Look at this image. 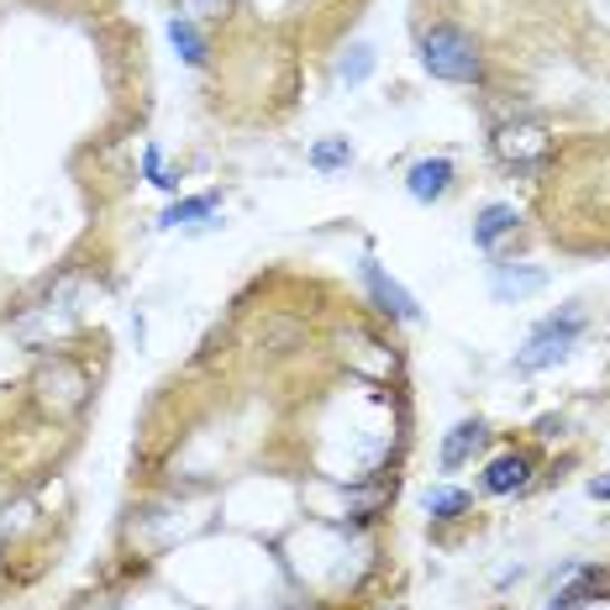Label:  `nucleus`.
Instances as JSON below:
<instances>
[{
    "mask_svg": "<svg viewBox=\"0 0 610 610\" xmlns=\"http://www.w3.org/2000/svg\"><path fill=\"white\" fill-rule=\"evenodd\" d=\"M516 222H521V216H516V205H485V211H479V222H474V243L495 247L506 232H516Z\"/></svg>",
    "mask_w": 610,
    "mask_h": 610,
    "instance_id": "obj_8",
    "label": "nucleus"
},
{
    "mask_svg": "<svg viewBox=\"0 0 610 610\" xmlns=\"http://www.w3.org/2000/svg\"><path fill=\"white\" fill-rule=\"evenodd\" d=\"M479 448H485V427L479 421H458L448 431V443H443V468H464Z\"/></svg>",
    "mask_w": 610,
    "mask_h": 610,
    "instance_id": "obj_7",
    "label": "nucleus"
},
{
    "mask_svg": "<svg viewBox=\"0 0 610 610\" xmlns=\"http://www.w3.org/2000/svg\"><path fill=\"white\" fill-rule=\"evenodd\" d=\"M364 279H368V289H374V301H379V311H389L395 322H416L421 316V305L410 301V289L406 285H395L385 268L374 264V258H364Z\"/></svg>",
    "mask_w": 610,
    "mask_h": 610,
    "instance_id": "obj_4",
    "label": "nucleus"
},
{
    "mask_svg": "<svg viewBox=\"0 0 610 610\" xmlns=\"http://www.w3.org/2000/svg\"><path fill=\"white\" fill-rule=\"evenodd\" d=\"M347 163H353V148H347V138H332V143L311 148V169H322V174H332V169H347Z\"/></svg>",
    "mask_w": 610,
    "mask_h": 610,
    "instance_id": "obj_13",
    "label": "nucleus"
},
{
    "mask_svg": "<svg viewBox=\"0 0 610 610\" xmlns=\"http://www.w3.org/2000/svg\"><path fill=\"white\" fill-rule=\"evenodd\" d=\"M410 195L421 205H431V201H443L448 195V184H453V163L448 159H421L416 169H410Z\"/></svg>",
    "mask_w": 610,
    "mask_h": 610,
    "instance_id": "obj_6",
    "label": "nucleus"
},
{
    "mask_svg": "<svg viewBox=\"0 0 610 610\" xmlns=\"http://www.w3.org/2000/svg\"><path fill=\"white\" fill-rule=\"evenodd\" d=\"M421 63H427L431 80H448V84H474L479 80V48L468 38L464 27H453V21H437L427 38H421Z\"/></svg>",
    "mask_w": 610,
    "mask_h": 610,
    "instance_id": "obj_1",
    "label": "nucleus"
},
{
    "mask_svg": "<svg viewBox=\"0 0 610 610\" xmlns=\"http://www.w3.org/2000/svg\"><path fill=\"white\" fill-rule=\"evenodd\" d=\"M148 180L159 184V190H174V184H180L174 174H163V153H159V148H148Z\"/></svg>",
    "mask_w": 610,
    "mask_h": 610,
    "instance_id": "obj_16",
    "label": "nucleus"
},
{
    "mask_svg": "<svg viewBox=\"0 0 610 610\" xmlns=\"http://www.w3.org/2000/svg\"><path fill=\"white\" fill-rule=\"evenodd\" d=\"M368 69H374V48H368V42H353V48L343 53V63H337V80H343V84H364Z\"/></svg>",
    "mask_w": 610,
    "mask_h": 610,
    "instance_id": "obj_12",
    "label": "nucleus"
},
{
    "mask_svg": "<svg viewBox=\"0 0 610 610\" xmlns=\"http://www.w3.org/2000/svg\"><path fill=\"white\" fill-rule=\"evenodd\" d=\"M542 285H548V274H542V268L500 264V268H495V279H489V295L510 305V301H527V295H537Z\"/></svg>",
    "mask_w": 610,
    "mask_h": 610,
    "instance_id": "obj_5",
    "label": "nucleus"
},
{
    "mask_svg": "<svg viewBox=\"0 0 610 610\" xmlns=\"http://www.w3.org/2000/svg\"><path fill=\"white\" fill-rule=\"evenodd\" d=\"M468 506V495L464 489H431L427 495V510L437 516V521H448V516H458V510Z\"/></svg>",
    "mask_w": 610,
    "mask_h": 610,
    "instance_id": "obj_15",
    "label": "nucleus"
},
{
    "mask_svg": "<svg viewBox=\"0 0 610 610\" xmlns=\"http://www.w3.org/2000/svg\"><path fill=\"white\" fill-rule=\"evenodd\" d=\"M495 153L510 169H537L552 153V138H548V126H537V122H510L495 132Z\"/></svg>",
    "mask_w": 610,
    "mask_h": 610,
    "instance_id": "obj_3",
    "label": "nucleus"
},
{
    "mask_svg": "<svg viewBox=\"0 0 610 610\" xmlns=\"http://www.w3.org/2000/svg\"><path fill=\"white\" fill-rule=\"evenodd\" d=\"M569 579H573V584H569V590H558V600H552L548 610H573V606H584V600H590V594H600V584H606V579H600V573H590V569H573Z\"/></svg>",
    "mask_w": 610,
    "mask_h": 610,
    "instance_id": "obj_11",
    "label": "nucleus"
},
{
    "mask_svg": "<svg viewBox=\"0 0 610 610\" xmlns=\"http://www.w3.org/2000/svg\"><path fill=\"white\" fill-rule=\"evenodd\" d=\"M527 485V458L521 453H506V458H495V464L485 468V489L489 495H510V489Z\"/></svg>",
    "mask_w": 610,
    "mask_h": 610,
    "instance_id": "obj_9",
    "label": "nucleus"
},
{
    "mask_svg": "<svg viewBox=\"0 0 610 610\" xmlns=\"http://www.w3.org/2000/svg\"><path fill=\"white\" fill-rule=\"evenodd\" d=\"M211 211H216V195H195V201L169 205V211H163V226H190V222H201V216H211Z\"/></svg>",
    "mask_w": 610,
    "mask_h": 610,
    "instance_id": "obj_14",
    "label": "nucleus"
},
{
    "mask_svg": "<svg viewBox=\"0 0 610 610\" xmlns=\"http://www.w3.org/2000/svg\"><path fill=\"white\" fill-rule=\"evenodd\" d=\"M169 42H174V53H180L184 63H205V42H201V32H195V21L190 17L169 21Z\"/></svg>",
    "mask_w": 610,
    "mask_h": 610,
    "instance_id": "obj_10",
    "label": "nucleus"
},
{
    "mask_svg": "<svg viewBox=\"0 0 610 610\" xmlns=\"http://www.w3.org/2000/svg\"><path fill=\"white\" fill-rule=\"evenodd\" d=\"M579 332H584V311L579 305H569V311H558V316H548V322L537 326L527 337V347H521V374H537V368L558 364V358H569V347L579 343Z\"/></svg>",
    "mask_w": 610,
    "mask_h": 610,
    "instance_id": "obj_2",
    "label": "nucleus"
},
{
    "mask_svg": "<svg viewBox=\"0 0 610 610\" xmlns=\"http://www.w3.org/2000/svg\"><path fill=\"white\" fill-rule=\"evenodd\" d=\"M184 11H190V17H222L226 0H184Z\"/></svg>",
    "mask_w": 610,
    "mask_h": 610,
    "instance_id": "obj_17",
    "label": "nucleus"
},
{
    "mask_svg": "<svg viewBox=\"0 0 610 610\" xmlns=\"http://www.w3.org/2000/svg\"><path fill=\"white\" fill-rule=\"evenodd\" d=\"M590 495H594V500H610V474H606V479H594Z\"/></svg>",
    "mask_w": 610,
    "mask_h": 610,
    "instance_id": "obj_18",
    "label": "nucleus"
}]
</instances>
